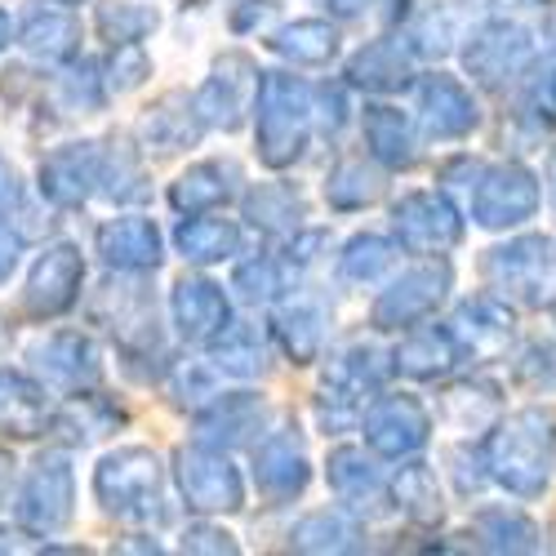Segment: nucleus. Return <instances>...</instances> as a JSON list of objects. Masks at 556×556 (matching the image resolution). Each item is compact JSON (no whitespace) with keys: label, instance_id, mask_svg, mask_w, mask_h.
Segmentation results:
<instances>
[{"label":"nucleus","instance_id":"nucleus-5","mask_svg":"<svg viewBox=\"0 0 556 556\" xmlns=\"http://www.w3.org/2000/svg\"><path fill=\"white\" fill-rule=\"evenodd\" d=\"M103 254L108 263H121V267H148L156 263V231L152 223L143 218H116L112 227H103Z\"/></svg>","mask_w":556,"mask_h":556},{"label":"nucleus","instance_id":"nucleus-4","mask_svg":"<svg viewBox=\"0 0 556 556\" xmlns=\"http://www.w3.org/2000/svg\"><path fill=\"white\" fill-rule=\"evenodd\" d=\"M396 231L414 250H437L441 241L454 237V223L437 197H409L405 210H396Z\"/></svg>","mask_w":556,"mask_h":556},{"label":"nucleus","instance_id":"nucleus-9","mask_svg":"<svg viewBox=\"0 0 556 556\" xmlns=\"http://www.w3.org/2000/svg\"><path fill=\"white\" fill-rule=\"evenodd\" d=\"M5 36H10V18L0 14V45H5Z\"/></svg>","mask_w":556,"mask_h":556},{"label":"nucleus","instance_id":"nucleus-7","mask_svg":"<svg viewBox=\"0 0 556 556\" xmlns=\"http://www.w3.org/2000/svg\"><path fill=\"white\" fill-rule=\"evenodd\" d=\"M178 245L188 250V258L214 263V258H227L231 250H237V227L223 223V218H192L178 231Z\"/></svg>","mask_w":556,"mask_h":556},{"label":"nucleus","instance_id":"nucleus-2","mask_svg":"<svg viewBox=\"0 0 556 556\" xmlns=\"http://www.w3.org/2000/svg\"><path fill=\"white\" fill-rule=\"evenodd\" d=\"M76 281H80V258H76V250H67V245L50 250V254L40 258L36 276H31V307H40V312L67 307V303L76 299Z\"/></svg>","mask_w":556,"mask_h":556},{"label":"nucleus","instance_id":"nucleus-6","mask_svg":"<svg viewBox=\"0 0 556 556\" xmlns=\"http://www.w3.org/2000/svg\"><path fill=\"white\" fill-rule=\"evenodd\" d=\"M174 307H178V320H182V334H192V339L218 330L223 320H227L223 294H218L214 286H205V281H182Z\"/></svg>","mask_w":556,"mask_h":556},{"label":"nucleus","instance_id":"nucleus-3","mask_svg":"<svg viewBox=\"0 0 556 556\" xmlns=\"http://www.w3.org/2000/svg\"><path fill=\"white\" fill-rule=\"evenodd\" d=\"M182 494L197 507H241V485L227 472V463L201 458V454L192 458V468H188V458H182Z\"/></svg>","mask_w":556,"mask_h":556},{"label":"nucleus","instance_id":"nucleus-8","mask_svg":"<svg viewBox=\"0 0 556 556\" xmlns=\"http://www.w3.org/2000/svg\"><path fill=\"white\" fill-rule=\"evenodd\" d=\"M14 267V241L5 237V227H0V276H5Z\"/></svg>","mask_w":556,"mask_h":556},{"label":"nucleus","instance_id":"nucleus-1","mask_svg":"<svg viewBox=\"0 0 556 556\" xmlns=\"http://www.w3.org/2000/svg\"><path fill=\"white\" fill-rule=\"evenodd\" d=\"M547 445H552V437H543L539 432V414H521V419L513 424V432H507L503 441H498V477L513 485L517 494H534V490H543V481H547Z\"/></svg>","mask_w":556,"mask_h":556}]
</instances>
